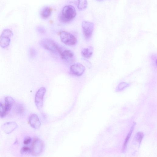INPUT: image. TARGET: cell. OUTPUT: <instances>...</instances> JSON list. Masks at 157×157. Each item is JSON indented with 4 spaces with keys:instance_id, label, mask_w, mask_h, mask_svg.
I'll return each mask as SVG.
<instances>
[{
    "instance_id": "cell-1",
    "label": "cell",
    "mask_w": 157,
    "mask_h": 157,
    "mask_svg": "<svg viewBox=\"0 0 157 157\" xmlns=\"http://www.w3.org/2000/svg\"><path fill=\"white\" fill-rule=\"evenodd\" d=\"M76 15L75 9L73 6L66 5L62 10L60 19L63 22L68 23L72 20L75 17Z\"/></svg>"
},
{
    "instance_id": "cell-2",
    "label": "cell",
    "mask_w": 157,
    "mask_h": 157,
    "mask_svg": "<svg viewBox=\"0 0 157 157\" xmlns=\"http://www.w3.org/2000/svg\"><path fill=\"white\" fill-rule=\"evenodd\" d=\"M41 47L45 50L53 53L59 54L61 48L54 41L49 39H42L39 43Z\"/></svg>"
},
{
    "instance_id": "cell-3",
    "label": "cell",
    "mask_w": 157,
    "mask_h": 157,
    "mask_svg": "<svg viewBox=\"0 0 157 157\" xmlns=\"http://www.w3.org/2000/svg\"><path fill=\"white\" fill-rule=\"evenodd\" d=\"M44 147V144L42 140L37 138H35L30 148L31 153L34 156L39 155L43 152Z\"/></svg>"
},
{
    "instance_id": "cell-4",
    "label": "cell",
    "mask_w": 157,
    "mask_h": 157,
    "mask_svg": "<svg viewBox=\"0 0 157 157\" xmlns=\"http://www.w3.org/2000/svg\"><path fill=\"white\" fill-rule=\"evenodd\" d=\"M13 35V33L9 29H6L2 31L0 37V45L3 48L8 47L11 43V38Z\"/></svg>"
},
{
    "instance_id": "cell-5",
    "label": "cell",
    "mask_w": 157,
    "mask_h": 157,
    "mask_svg": "<svg viewBox=\"0 0 157 157\" xmlns=\"http://www.w3.org/2000/svg\"><path fill=\"white\" fill-rule=\"evenodd\" d=\"M60 35L61 41L66 45L73 46L75 45L77 42V39L75 37L68 32L61 31L60 33Z\"/></svg>"
},
{
    "instance_id": "cell-6",
    "label": "cell",
    "mask_w": 157,
    "mask_h": 157,
    "mask_svg": "<svg viewBox=\"0 0 157 157\" xmlns=\"http://www.w3.org/2000/svg\"><path fill=\"white\" fill-rule=\"evenodd\" d=\"M46 92L45 87H42L37 92L35 96V103L39 110H41L43 106L44 98Z\"/></svg>"
},
{
    "instance_id": "cell-7",
    "label": "cell",
    "mask_w": 157,
    "mask_h": 157,
    "mask_svg": "<svg viewBox=\"0 0 157 157\" xmlns=\"http://www.w3.org/2000/svg\"><path fill=\"white\" fill-rule=\"evenodd\" d=\"M82 26L85 38L86 40H89L92 35L94 25L93 23L84 21L82 23Z\"/></svg>"
},
{
    "instance_id": "cell-8",
    "label": "cell",
    "mask_w": 157,
    "mask_h": 157,
    "mask_svg": "<svg viewBox=\"0 0 157 157\" xmlns=\"http://www.w3.org/2000/svg\"><path fill=\"white\" fill-rule=\"evenodd\" d=\"M71 73L77 76L82 75L85 72V68L79 63H75L71 66L70 68Z\"/></svg>"
},
{
    "instance_id": "cell-9",
    "label": "cell",
    "mask_w": 157,
    "mask_h": 157,
    "mask_svg": "<svg viewBox=\"0 0 157 157\" xmlns=\"http://www.w3.org/2000/svg\"><path fill=\"white\" fill-rule=\"evenodd\" d=\"M29 122L32 128L35 129H38L40 128L41 124L39 121L37 115L35 114H32L29 117Z\"/></svg>"
},
{
    "instance_id": "cell-10",
    "label": "cell",
    "mask_w": 157,
    "mask_h": 157,
    "mask_svg": "<svg viewBox=\"0 0 157 157\" xmlns=\"http://www.w3.org/2000/svg\"><path fill=\"white\" fill-rule=\"evenodd\" d=\"M59 54L61 58L65 61H68L72 59L74 56L73 53L71 50L61 49Z\"/></svg>"
},
{
    "instance_id": "cell-11",
    "label": "cell",
    "mask_w": 157,
    "mask_h": 157,
    "mask_svg": "<svg viewBox=\"0 0 157 157\" xmlns=\"http://www.w3.org/2000/svg\"><path fill=\"white\" fill-rule=\"evenodd\" d=\"M17 127V125L14 122L7 123L2 126V129L8 134H10L15 130Z\"/></svg>"
},
{
    "instance_id": "cell-12",
    "label": "cell",
    "mask_w": 157,
    "mask_h": 157,
    "mask_svg": "<svg viewBox=\"0 0 157 157\" xmlns=\"http://www.w3.org/2000/svg\"><path fill=\"white\" fill-rule=\"evenodd\" d=\"M14 99L11 97L7 96L5 98V113L9 112L11 109L14 103Z\"/></svg>"
},
{
    "instance_id": "cell-13",
    "label": "cell",
    "mask_w": 157,
    "mask_h": 157,
    "mask_svg": "<svg viewBox=\"0 0 157 157\" xmlns=\"http://www.w3.org/2000/svg\"><path fill=\"white\" fill-rule=\"evenodd\" d=\"M94 51V48L92 47H89L84 49L82 51V56L85 58H89L92 56Z\"/></svg>"
},
{
    "instance_id": "cell-14",
    "label": "cell",
    "mask_w": 157,
    "mask_h": 157,
    "mask_svg": "<svg viewBox=\"0 0 157 157\" xmlns=\"http://www.w3.org/2000/svg\"><path fill=\"white\" fill-rule=\"evenodd\" d=\"M51 13L52 11L51 9L49 7H45L41 10L40 15L42 19H46L51 16Z\"/></svg>"
},
{
    "instance_id": "cell-15",
    "label": "cell",
    "mask_w": 157,
    "mask_h": 157,
    "mask_svg": "<svg viewBox=\"0 0 157 157\" xmlns=\"http://www.w3.org/2000/svg\"><path fill=\"white\" fill-rule=\"evenodd\" d=\"M136 123H134L133 124V125L132 126L130 131L129 132V133L128 134L126 138L125 139V141L124 142L123 147V151H124L126 149L127 144L128 143V142L129 141V140L130 139V138H131V134L134 131V130L135 127V126Z\"/></svg>"
},
{
    "instance_id": "cell-16",
    "label": "cell",
    "mask_w": 157,
    "mask_h": 157,
    "mask_svg": "<svg viewBox=\"0 0 157 157\" xmlns=\"http://www.w3.org/2000/svg\"><path fill=\"white\" fill-rule=\"evenodd\" d=\"M87 0H78L77 8L80 10H85L87 8Z\"/></svg>"
},
{
    "instance_id": "cell-17",
    "label": "cell",
    "mask_w": 157,
    "mask_h": 157,
    "mask_svg": "<svg viewBox=\"0 0 157 157\" xmlns=\"http://www.w3.org/2000/svg\"><path fill=\"white\" fill-rule=\"evenodd\" d=\"M16 110L19 114L23 115L25 112V109L24 106L22 104H19L16 106Z\"/></svg>"
},
{
    "instance_id": "cell-18",
    "label": "cell",
    "mask_w": 157,
    "mask_h": 157,
    "mask_svg": "<svg viewBox=\"0 0 157 157\" xmlns=\"http://www.w3.org/2000/svg\"><path fill=\"white\" fill-rule=\"evenodd\" d=\"M144 137V134L142 132H139L137 133L135 136V141L140 145Z\"/></svg>"
},
{
    "instance_id": "cell-19",
    "label": "cell",
    "mask_w": 157,
    "mask_h": 157,
    "mask_svg": "<svg viewBox=\"0 0 157 157\" xmlns=\"http://www.w3.org/2000/svg\"><path fill=\"white\" fill-rule=\"evenodd\" d=\"M20 152L22 154L27 155L31 153V149L27 147H23L21 149Z\"/></svg>"
},
{
    "instance_id": "cell-20",
    "label": "cell",
    "mask_w": 157,
    "mask_h": 157,
    "mask_svg": "<svg viewBox=\"0 0 157 157\" xmlns=\"http://www.w3.org/2000/svg\"><path fill=\"white\" fill-rule=\"evenodd\" d=\"M0 113H1V118H3L6 115V113H5V107L3 104L1 103L0 105Z\"/></svg>"
},
{
    "instance_id": "cell-21",
    "label": "cell",
    "mask_w": 157,
    "mask_h": 157,
    "mask_svg": "<svg viewBox=\"0 0 157 157\" xmlns=\"http://www.w3.org/2000/svg\"><path fill=\"white\" fill-rule=\"evenodd\" d=\"M128 85V84L127 83L125 82L121 83L117 86V90L119 91L122 90Z\"/></svg>"
},
{
    "instance_id": "cell-22",
    "label": "cell",
    "mask_w": 157,
    "mask_h": 157,
    "mask_svg": "<svg viewBox=\"0 0 157 157\" xmlns=\"http://www.w3.org/2000/svg\"><path fill=\"white\" fill-rule=\"evenodd\" d=\"M31 141V138L29 136H27L25 138L23 141L24 145H28L29 144Z\"/></svg>"
},
{
    "instance_id": "cell-23",
    "label": "cell",
    "mask_w": 157,
    "mask_h": 157,
    "mask_svg": "<svg viewBox=\"0 0 157 157\" xmlns=\"http://www.w3.org/2000/svg\"><path fill=\"white\" fill-rule=\"evenodd\" d=\"M30 54L31 57H33L35 56L36 52L34 49H31L30 51Z\"/></svg>"
},
{
    "instance_id": "cell-24",
    "label": "cell",
    "mask_w": 157,
    "mask_h": 157,
    "mask_svg": "<svg viewBox=\"0 0 157 157\" xmlns=\"http://www.w3.org/2000/svg\"><path fill=\"white\" fill-rule=\"evenodd\" d=\"M156 64L157 65V59L156 60Z\"/></svg>"
},
{
    "instance_id": "cell-25",
    "label": "cell",
    "mask_w": 157,
    "mask_h": 157,
    "mask_svg": "<svg viewBox=\"0 0 157 157\" xmlns=\"http://www.w3.org/2000/svg\"><path fill=\"white\" fill-rule=\"evenodd\" d=\"M99 1H102V0H99Z\"/></svg>"
}]
</instances>
